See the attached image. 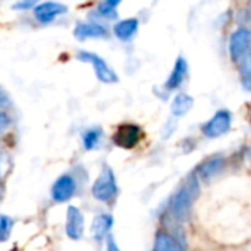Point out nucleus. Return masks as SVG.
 Returning a JSON list of instances; mask_svg holds the SVG:
<instances>
[{
    "label": "nucleus",
    "instance_id": "1",
    "mask_svg": "<svg viewBox=\"0 0 251 251\" xmlns=\"http://www.w3.org/2000/svg\"><path fill=\"white\" fill-rule=\"evenodd\" d=\"M200 193V188H199V181L197 178L194 176L191 181H188L172 199V204H171V210H172V215L174 218L178 221V222H185L190 216V210H191V206L194 203V200L197 199Z\"/></svg>",
    "mask_w": 251,
    "mask_h": 251
},
{
    "label": "nucleus",
    "instance_id": "2",
    "mask_svg": "<svg viewBox=\"0 0 251 251\" xmlns=\"http://www.w3.org/2000/svg\"><path fill=\"white\" fill-rule=\"evenodd\" d=\"M91 193H93V197L96 200L103 201V203L112 201L116 197V194H118V184H116L115 174H113V171L109 166L103 168V171L97 176L96 182L93 184Z\"/></svg>",
    "mask_w": 251,
    "mask_h": 251
},
{
    "label": "nucleus",
    "instance_id": "3",
    "mask_svg": "<svg viewBox=\"0 0 251 251\" xmlns=\"http://www.w3.org/2000/svg\"><path fill=\"white\" fill-rule=\"evenodd\" d=\"M78 59L81 62H85V63H90L93 68H94V74L96 76L99 78V81L104 82V84H115L119 81L116 72L107 65V62L100 57L99 54L96 53H91V51H79L78 53Z\"/></svg>",
    "mask_w": 251,
    "mask_h": 251
},
{
    "label": "nucleus",
    "instance_id": "4",
    "mask_svg": "<svg viewBox=\"0 0 251 251\" xmlns=\"http://www.w3.org/2000/svg\"><path fill=\"white\" fill-rule=\"evenodd\" d=\"M232 122V115L229 110H219L216 112L210 121H207L203 126V132L209 138H216L224 134H226L231 128Z\"/></svg>",
    "mask_w": 251,
    "mask_h": 251
},
{
    "label": "nucleus",
    "instance_id": "5",
    "mask_svg": "<svg viewBox=\"0 0 251 251\" xmlns=\"http://www.w3.org/2000/svg\"><path fill=\"white\" fill-rule=\"evenodd\" d=\"M143 137L141 128L134 124L121 125L113 134V143L121 149H134Z\"/></svg>",
    "mask_w": 251,
    "mask_h": 251
},
{
    "label": "nucleus",
    "instance_id": "6",
    "mask_svg": "<svg viewBox=\"0 0 251 251\" xmlns=\"http://www.w3.org/2000/svg\"><path fill=\"white\" fill-rule=\"evenodd\" d=\"M76 193V181L71 174L60 175L51 185V199L57 203H65Z\"/></svg>",
    "mask_w": 251,
    "mask_h": 251
},
{
    "label": "nucleus",
    "instance_id": "7",
    "mask_svg": "<svg viewBox=\"0 0 251 251\" xmlns=\"http://www.w3.org/2000/svg\"><path fill=\"white\" fill-rule=\"evenodd\" d=\"M66 12L68 6L59 1H43L34 7V16L40 24H50Z\"/></svg>",
    "mask_w": 251,
    "mask_h": 251
},
{
    "label": "nucleus",
    "instance_id": "8",
    "mask_svg": "<svg viewBox=\"0 0 251 251\" xmlns=\"http://www.w3.org/2000/svg\"><path fill=\"white\" fill-rule=\"evenodd\" d=\"M251 34L247 28H240L229 38V54L234 62H240L250 49Z\"/></svg>",
    "mask_w": 251,
    "mask_h": 251
},
{
    "label": "nucleus",
    "instance_id": "9",
    "mask_svg": "<svg viewBox=\"0 0 251 251\" xmlns=\"http://www.w3.org/2000/svg\"><path fill=\"white\" fill-rule=\"evenodd\" d=\"M65 231H66V235L74 241H78L84 235V215L75 206H69L66 209Z\"/></svg>",
    "mask_w": 251,
    "mask_h": 251
},
{
    "label": "nucleus",
    "instance_id": "10",
    "mask_svg": "<svg viewBox=\"0 0 251 251\" xmlns=\"http://www.w3.org/2000/svg\"><path fill=\"white\" fill-rule=\"evenodd\" d=\"M74 35L76 40L100 38L107 35V29L97 22H78L74 28Z\"/></svg>",
    "mask_w": 251,
    "mask_h": 251
},
{
    "label": "nucleus",
    "instance_id": "11",
    "mask_svg": "<svg viewBox=\"0 0 251 251\" xmlns=\"http://www.w3.org/2000/svg\"><path fill=\"white\" fill-rule=\"evenodd\" d=\"M187 74H188L187 60H185L182 56H179V57L175 60V65H174V69H172L169 78H168L166 82H165V88L169 90V91H171V90L179 88V87L184 84V81H185V78H187Z\"/></svg>",
    "mask_w": 251,
    "mask_h": 251
},
{
    "label": "nucleus",
    "instance_id": "12",
    "mask_svg": "<svg viewBox=\"0 0 251 251\" xmlns=\"http://www.w3.org/2000/svg\"><path fill=\"white\" fill-rule=\"evenodd\" d=\"M138 25H140V22H138V19H137V18L122 19V21H119L118 24H115V26H113V32H115V35H116L119 40H122V41H128V40H131V38L137 34V31H138Z\"/></svg>",
    "mask_w": 251,
    "mask_h": 251
},
{
    "label": "nucleus",
    "instance_id": "13",
    "mask_svg": "<svg viewBox=\"0 0 251 251\" xmlns=\"http://www.w3.org/2000/svg\"><path fill=\"white\" fill-rule=\"evenodd\" d=\"M112 225H113V218L110 215H106V213L97 215L93 221V225H91V234H93L94 240L96 241L104 240L107 237Z\"/></svg>",
    "mask_w": 251,
    "mask_h": 251
},
{
    "label": "nucleus",
    "instance_id": "14",
    "mask_svg": "<svg viewBox=\"0 0 251 251\" xmlns=\"http://www.w3.org/2000/svg\"><path fill=\"white\" fill-rule=\"evenodd\" d=\"M153 251H184L181 243L168 232H159L154 240Z\"/></svg>",
    "mask_w": 251,
    "mask_h": 251
},
{
    "label": "nucleus",
    "instance_id": "15",
    "mask_svg": "<svg viewBox=\"0 0 251 251\" xmlns=\"http://www.w3.org/2000/svg\"><path fill=\"white\" fill-rule=\"evenodd\" d=\"M194 106V99L185 93L176 94L171 104V112L174 116H185Z\"/></svg>",
    "mask_w": 251,
    "mask_h": 251
},
{
    "label": "nucleus",
    "instance_id": "16",
    "mask_svg": "<svg viewBox=\"0 0 251 251\" xmlns=\"http://www.w3.org/2000/svg\"><path fill=\"white\" fill-rule=\"evenodd\" d=\"M224 166V157L222 156H215V157H210L209 160H206L197 171V174L200 175L201 179L207 181L210 179L212 176H215Z\"/></svg>",
    "mask_w": 251,
    "mask_h": 251
},
{
    "label": "nucleus",
    "instance_id": "17",
    "mask_svg": "<svg viewBox=\"0 0 251 251\" xmlns=\"http://www.w3.org/2000/svg\"><path fill=\"white\" fill-rule=\"evenodd\" d=\"M101 135H103L101 128H99V126L88 128V129L82 134V144H84V149H85V150H93V149H96L97 144L100 143Z\"/></svg>",
    "mask_w": 251,
    "mask_h": 251
},
{
    "label": "nucleus",
    "instance_id": "18",
    "mask_svg": "<svg viewBox=\"0 0 251 251\" xmlns=\"http://www.w3.org/2000/svg\"><path fill=\"white\" fill-rule=\"evenodd\" d=\"M122 0H103L99 6H97V13L100 16H104V18H112L116 15V7L121 4Z\"/></svg>",
    "mask_w": 251,
    "mask_h": 251
},
{
    "label": "nucleus",
    "instance_id": "19",
    "mask_svg": "<svg viewBox=\"0 0 251 251\" xmlns=\"http://www.w3.org/2000/svg\"><path fill=\"white\" fill-rule=\"evenodd\" d=\"M13 219L7 215H0V243H6L12 234Z\"/></svg>",
    "mask_w": 251,
    "mask_h": 251
},
{
    "label": "nucleus",
    "instance_id": "20",
    "mask_svg": "<svg viewBox=\"0 0 251 251\" xmlns=\"http://www.w3.org/2000/svg\"><path fill=\"white\" fill-rule=\"evenodd\" d=\"M40 0H18L12 7L15 10H28V9H34Z\"/></svg>",
    "mask_w": 251,
    "mask_h": 251
},
{
    "label": "nucleus",
    "instance_id": "21",
    "mask_svg": "<svg viewBox=\"0 0 251 251\" xmlns=\"http://www.w3.org/2000/svg\"><path fill=\"white\" fill-rule=\"evenodd\" d=\"M12 124V119L9 116V113H6L3 109H0V132H4Z\"/></svg>",
    "mask_w": 251,
    "mask_h": 251
},
{
    "label": "nucleus",
    "instance_id": "22",
    "mask_svg": "<svg viewBox=\"0 0 251 251\" xmlns=\"http://www.w3.org/2000/svg\"><path fill=\"white\" fill-rule=\"evenodd\" d=\"M9 106H10V99H9V96L6 94V91H3V90L0 88V109L9 107Z\"/></svg>",
    "mask_w": 251,
    "mask_h": 251
},
{
    "label": "nucleus",
    "instance_id": "23",
    "mask_svg": "<svg viewBox=\"0 0 251 251\" xmlns=\"http://www.w3.org/2000/svg\"><path fill=\"white\" fill-rule=\"evenodd\" d=\"M106 247H107V251H121V249L118 247V244L115 243L113 237H107V244H106Z\"/></svg>",
    "mask_w": 251,
    "mask_h": 251
},
{
    "label": "nucleus",
    "instance_id": "24",
    "mask_svg": "<svg viewBox=\"0 0 251 251\" xmlns=\"http://www.w3.org/2000/svg\"><path fill=\"white\" fill-rule=\"evenodd\" d=\"M249 18H251V0H250V12H249Z\"/></svg>",
    "mask_w": 251,
    "mask_h": 251
},
{
    "label": "nucleus",
    "instance_id": "25",
    "mask_svg": "<svg viewBox=\"0 0 251 251\" xmlns=\"http://www.w3.org/2000/svg\"><path fill=\"white\" fill-rule=\"evenodd\" d=\"M0 176H1V160H0Z\"/></svg>",
    "mask_w": 251,
    "mask_h": 251
}]
</instances>
